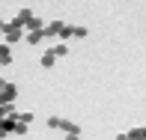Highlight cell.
<instances>
[{"instance_id":"6da1fadb","label":"cell","mask_w":146,"mask_h":140,"mask_svg":"<svg viewBox=\"0 0 146 140\" xmlns=\"http://www.w3.org/2000/svg\"><path fill=\"white\" fill-rule=\"evenodd\" d=\"M0 39H3L6 45H15V42H21L24 39V27L12 18V21H3V27H0Z\"/></svg>"},{"instance_id":"7a4b0ae2","label":"cell","mask_w":146,"mask_h":140,"mask_svg":"<svg viewBox=\"0 0 146 140\" xmlns=\"http://www.w3.org/2000/svg\"><path fill=\"white\" fill-rule=\"evenodd\" d=\"M15 98H18V86L3 81V86H0V102H15Z\"/></svg>"},{"instance_id":"3957f363","label":"cell","mask_w":146,"mask_h":140,"mask_svg":"<svg viewBox=\"0 0 146 140\" xmlns=\"http://www.w3.org/2000/svg\"><path fill=\"white\" fill-rule=\"evenodd\" d=\"M24 42L27 45H42L45 36H42V30H24Z\"/></svg>"},{"instance_id":"277c9868","label":"cell","mask_w":146,"mask_h":140,"mask_svg":"<svg viewBox=\"0 0 146 140\" xmlns=\"http://www.w3.org/2000/svg\"><path fill=\"white\" fill-rule=\"evenodd\" d=\"M12 63V48L6 42H0V66H9Z\"/></svg>"},{"instance_id":"5b68a950","label":"cell","mask_w":146,"mask_h":140,"mask_svg":"<svg viewBox=\"0 0 146 140\" xmlns=\"http://www.w3.org/2000/svg\"><path fill=\"white\" fill-rule=\"evenodd\" d=\"M60 131H66V134H81V128H78L72 119H60Z\"/></svg>"},{"instance_id":"8992f818","label":"cell","mask_w":146,"mask_h":140,"mask_svg":"<svg viewBox=\"0 0 146 140\" xmlns=\"http://www.w3.org/2000/svg\"><path fill=\"white\" fill-rule=\"evenodd\" d=\"M125 140H146V128H143V125H137V128H131L128 134H125Z\"/></svg>"},{"instance_id":"52a82bcc","label":"cell","mask_w":146,"mask_h":140,"mask_svg":"<svg viewBox=\"0 0 146 140\" xmlns=\"http://www.w3.org/2000/svg\"><path fill=\"white\" fill-rule=\"evenodd\" d=\"M39 63H42V69H54V63H57V57L51 54V51H45V54L39 57Z\"/></svg>"},{"instance_id":"ba28073f","label":"cell","mask_w":146,"mask_h":140,"mask_svg":"<svg viewBox=\"0 0 146 140\" xmlns=\"http://www.w3.org/2000/svg\"><path fill=\"white\" fill-rule=\"evenodd\" d=\"M48 51L54 57H66V54H69V45H66V42H54V48H48Z\"/></svg>"},{"instance_id":"9c48e42d","label":"cell","mask_w":146,"mask_h":140,"mask_svg":"<svg viewBox=\"0 0 146 140\" xmlns=\"http://www.w3.org/2000/svg\"><path fill=\"white\" fill-rule=\"evenodd\" d=\"M42 27H45V21H42V18H36V15H33L30 21L24 24V30H42Z\"/></svg>"},{"instance_id":"30bf717a","label":"cell","mask_w":146,"mask_h":140,"mask_svg":"<svg viewBox=\"0 0 146 140\" xmlns=\"http://www.w3.org/2000/svg\"><path fill=\"white\" fill-rule=\"evenodd\" d=\"M30 18H33V12H30V9H18V15H15V21L21 24V27H24V24H27Z\"/></svg>"},{"instance_id":"8fae6325","label":"cell","mask_w":146,"mask_h":140,"mask_svg":"<svg viewBox=\"0 0 146 140\" xmlns=\"http://www.w3.org/2000/svg\"><path fill=\"white\" fill-rule=\"evenodd\" d=\"M72 39H87V27H81V24H72Z\"/></svg>"},{"instance_id":"7c38bea8","label":"cell","mask_w":146,"mask_h":140,"mask_svg":"<svg viewBox=\"0 0 146 140\" xmlns=\"http://www.w3.org/2000/svg\"><path fill=\"white\" fill-rule=\"evenodd\" d=\"M18 119H21V122H27V125H30V122H33V113H30V110H24V113H18Z\"/></svg>"},{"instance_id":"4fadbf2b","label":"cell","mask_w":146,"mask_h":140,"mask_svg":"<svg viewBox=\"0 0 146 140\" xmlns=\"http://www.w3.org/2000/svg\"><path fill=\"white\" fill-rule=\"evenodd\" d=\"M48 128H60V116H51L48 119Z\"/></svg>"},{"instance_id":"5bb4252c","label":"cell","mask_w":146,"mask_h":140,"mask_svg":"<svg viewBox=\"0 0 146 140\" xmlns=\"http://www.w3.org/2000/svg\"><path fill=\"white\" fill-rule=\"evenodd\" d=\"M78 137H81V134H66V140H78Z\"/></svg>"},{"instance_id":"9a60e30c","label":"cell","mask_w":146,"mask_h":140,"mask_svg":"<svg viewBox=\"0 0 146 140\" xmlns=\"http://www.w3.org/2000/svg\"><path fill=\"white\" fill-rule=\"evenodd\" d=\"M0 27H3V18H0Z\"/></svg>"},{"instance_id":"2e32d148","label":"cell","mask_w":146,"mask_h":140,"mask_svg":"<svg viewBox=\"0 0 146 140\" xmlns=\"http://www.w3.org/2000/svg\"><path fill=\"white\" fill-rule=\"evenodd\" d=\"M0 42H3V39H0Z\"/></svg>"}]
</instances>
